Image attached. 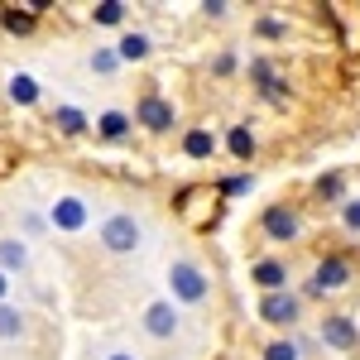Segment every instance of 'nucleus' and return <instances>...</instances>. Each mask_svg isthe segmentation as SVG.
Masks as SVG:
<instances>
[{"mask_svg":"<svg viewBox=\"0 0 360 360\" xmlns=\"http://www.w3.org/2000/svg\"><path fill=\"white\" fill-rule=\"evenodd\" d=\"M25 245L20 240H0V269H25Z\"/></svg>","mask_w":360,"mask_h":360,"instance_id":"18","label":"nucleus"},{"mask_svg":"<svg viewBox=\"0 0 360 360\" xmlns=\"http://www.w3.org/2000/svg\"><path fill=\"white\" fill-rule=\"evenodd\" d=\"M168 283H173V293H178L183 303H202V298L212 293V278L202 274L193 259H173V269H168Z\"/></svg>","mask_w":360,"mask_h":360,"instance_id":"2","label":"nucleus"},{"mask_svg":"<svg viewBox=\"0 0 360 360\" xmlns=\"http://www.w3.org/2000/svg\"><path fill=\"white\" fill-rule=\"evenodd\" d=\"M5 288H10V278H5V274H0V298H5Z\"/></svg>","mask_w":360,"mask_h":360,"instance_id":"29","label":"nucleus"},{"mask_svg":"<svg viewBox=\"0 0 360 360\" xmlns=\"http://www.w3.org/2000/svg\"><path fill=\"white\" fill-rule=\"evenodd\" d=\"M341 221L351 226V231H360V202H346V207H341Z\"/></svg>","mask_w":360,"mask_h":360,"instance_id":"26","label":"nucleus"},{"mask_svg":"<svg viewBox=\"0 0 360 360\" xmlns=\"http://www.w3.org/2000/svg\"><path fill=\"white\" fill-rule=\"evenodd\" d=\"M139 240H144V226L135 221V217H106L101 221V245L111 250V255H130V250H139Z\"/></svg>","mask_w":360,"mask_h":360,"instance_id":"1","label":"nucleus"},{"mask_svg":"<svg viewBox=\"0 0 360 360\" xmlns=\"http://www.w3.org/2000/svg\"><path fill=\"white\" fill-rule=\"evenodd\" d=\"M144 332L159 336V341L178 332V312H173V303H154L149 307V312H144Z\"/></svg>","mask_w":360,"mask_h":360,"instance_id":"9","label":"nucleus"},{"mask_svg":"<svg viewBox=\"0 0 360 360\" xmlns=\"http://www.w3.org/2000/svg\"><path fill=\"white\" fill-rule=\"evenodd\" d=\"M106 360H135V356H130V351H115V356H106Z\"/></svg>","mask_w":360,"mask_h":360,"instance_id":"28","label":"nucleus"},{"mask_svg":"<svg viewBox=\"0 0 360 360\" xmlns=\"http://www.w3.org/2000/svg\"><path fill=\"white\" fill-rule=\"evenodd\" d=\"M96 130H101L106 139H125V135H130V115H125V111H106L101 120H96Z\"/></svg>","mask_w":360,"mask_h":360,"instance_id":"14","label":"nucleus"},{"mask_svg":"<svg viewBox=\"0 0 360 360\" xmlns=\"http://www.w3.org/2000/svg\"><path fill=\"white\" fill-rule=\"evenodd\" d=\"M250 278H255L264 293H283V283H288V269H283L278 259H259V264L250 269Z\"/></svg>","mask_w":360,"mask_h":360,"instance_id":"10","label":"nucleus"},{"mask_svg":"<svg viewBox=\"0 0 360 360\" xmlns=\"http://www.w3.org/2000/svg\"><path fill=\"white\" fill-rule=\"evenodd\" d=\"M20 332H25V317H20L15 307H5V303H0V341H15Z\"/></svg>","mask_w":360,"mask_h":360,"instance_id":"17","label":"nucleus"},{"mask_svg":"<svg viewBox=\"0 0 360 360\" xmlns=\"http://www.w3.org/2000/svg\"><path fill=\"white\" fill-rule=\"evenodd\" d=\"M5 29H10V34H29V29H34V15H20V10H5Z\"/></svg>","mask_w":360,"mask_h":360,"instance_id":"21","label":"nucleus"},{"mask_svg":"<svg viewBox=\"0 0 360 360\" xmlns=\"http://www.w3.org/2000/svg\"><path fill=\"white\" fill-rule=\"evenodd\" d=\"M53 226H58V231H82V226H86L82 197H63V202H53Z\"/></svg>","mask_w":360,"mask_h":360,"instance_id":"8","label":"nucleus"},{"mask_svg":"<svg viewBox=\"0 0 360 360\" xmlns=\"http://www.w3.org/2000/svg\"><path fill=\"white\" fill-rule=\"evenodd\" d=\"M259 226H264V236H269V240H278V245L298 240V217H293L288 207H269V212L259 217Z\"/></svg>","mask_w":360,"mask_h":360,"instance_id":"4","label":"nucleus"},{"mask_svg":"<svg viewBox=\"0 0 360 360\" xmlns=\"http://www.w3.org/2000/svg\"><path fill=\"white\" fill-rule=\"evenodd\" d=\"M317 193H322V197H341V173L322 178V183H317Z\"/></svg>","mask_w":360,"mask_h":360,"instance_id":"25","label":"nucleus"},{"mask_svg":"<svg viewBox=\"0 0 360 360\" xmlns=\"http://www.w3.org/2000/svg\"><path fill=\"white\" fill-rule=\"evenodd\" d=\"M322 341L336 346V351H351V346H356V322H351V317H341V312H332V317L322 322Z\"/></svg>","mask_w":360,"mask_h":360,"instance_id":"7","label":"nucleus"},{"mask_svg":"<svg viewBox=\"0 0 360 360\" xmlns=\"http://www.w3.org/2000/svg\"><path fill=\"white\" fill-rule=\"evenodd\" d=\"M221 193H226V197H240V193H250V178H226V183H221Z\"/></svg>","mask_w":360,"mask_h":360,"instance_id":"24","label":"nucleus"},{"mask_svg":"<svg viewBox=\"0 0 360 360\" xmlns=\"http://www.w3.org/2000/svg\"><path fill=\"white\" fill-rule=\"evenodd\" d=\"M135 120L144 125V130H154V135H164V130H173V120H178V111H173V101H164V96H139L135 106Z\"/></svg>","mask_w":360,"mask_h":360,"instance_id":"3","label":"nucleus"},{"mask_svg":"<svg viewBox=\"0 0 360 360\" xmlns=\"http://www.w3.org/2000/svg\"><path fill=\"white\" fill-rule=\"evenodd\" d=\"M264 360H298V346H293V341H274V346L264 351Z\"/></svg>","mask_w":360,"mask_h":360,"instance_id":"23","label":"nucleus"},{"mask_svg":"<svg viewBox=\"0 0 360 360\" xmlns=\"http://www.w3.org/2000/svg\"><path fill=\"white\" fill-rule=\"evenodd\" d=\"M231 154H236V159H255V135H250L245 125L231 130Z\"/></svg>","mask_w":360,"mask_h":360,"instance_id":"19","label":"nucleus"},{"mask_svg":"<svg viewBox=\"0 0 360 360\" xmlns=\"http://www.w3.org/2000/svg\"><path fill=\"white\" fill-rule=\"evenodd\" d=\"M53 125L63 130V135H82V130H86V115L77 111V106H58V111H53Z\"/></svg>","mask_w":360,"mask_h":360,"instance_id":"13","label":"nucleus"},{"mask_svg":"<svg viewBox=\"0 0 360 360\" xmlns=\"http://www.w3.org/2000/svg\"><path fill=\"white\" fill-rule=\"evenodd\" d=\"M10 96H15L20 106H34V101H39V82L25 77V72H15V77H10Z\"/></svg>","mask_w":360,"mask_h":360,"instance_id":"15","label":"nucleus"},{"mask_svg":"<svg viewBox=\"0 0 360 360\" xmlns=\"http://www.w3.org/2000/svg\"><path fill=\"white\" fill-rule=\"evenodd\" d=\"M115 58H125V63L149 58V39H144V34H125V39H120V53H115Z\"/></svg>","mask_w":360,"mask_h":360,"instance_id":"16","label":"nucleus"},{"mask_svg":"<svg viewBox=\"0 0 360 360\" xmlns=\"http://www.w3.org/2000/svg\"><path fill=\"white\" fill-rule=\"evenodd\" d=\"M120 20H125V5L120 0H101L96 5V25H120Z\"/></svg>","mask_w":360,"mask_h":360,"instance_id":"20","label":"nucleus"},{"mask_svg":"<svg viewBox=\"0 0 360 360\" xmlns=\"http://www.w3.org/2000/svg\"><path fill=\"white\" fill-rule=\"evenodd\" d=\"M259 317L274 322V327H293V322H298V298H293V293H264Z\"/></svg>","mask_w":360,"mask_h":360,"instance_id":"6","label":"nucleus"},{"mask_svg":"<svg viewBox=\"0 0 360 360\" xmlns=\"http://www.w3.org/2000/svg\"><path fill=\"white\" fill-rule=\"evenodd\" d=\"M250 77L264 86L269 96H278V91H283V82H278V72H274V63H264V58H255V63H250Z\"/></svg>","mask_w":360,"mask_h":360,"instance_id":"12","label":"nucleus"},{"mask_svg":"<svg viewBox=\"0 0 360 360\" xmlns=\"http://www.w3.org/2000/svg\"><path fill=\"white\" fill-rule=\"evenodd\" d=\"M346 283H351V264H346L341 255H332V259L317 264V283H312L307 293H336V288H346Z\"/></svg>","mask_w":360,"mask_h":360,"instance_id":"5","label":"nucleus"},{"mask_svg":"<svg viewBox=\"0 0 360 360\" xmlns=\"http://www.w3.org/2000/svg\"><path fill=\"white\" fill-rule=\"evenodd\" d=\"M183 154H188V159H212V154H217V135H212V130H188V135H183Z\"/></svg>","mask_w":360,"mask_h":360,"instance_id":"11","label":"nucleus"},{"mask_svg":"<svg viewBox=\"0 0 360 360\" xmlns=\"http://www.w3.org/2000/svg\"><path fill=\"white\" fill-rule=\"evenodd\" d=\"M259 34H264V39H283V34H288V29L278 25V20H259Z\"/></svg>","mask_w":360,"mask_h":360,"instance_id":"27","label":"nucleus"},{"mask_svg":"<svg viewBox=\"0 0 360 360\" xmlns=\"http://www.w3.org/2000/svg\"><path fill=\"white\" fill-rule=\"evenodd\" d=\"M115 63H120V58H115L111 49H96V53H91V72H115Z\"/></svg>","mask_w":360,"mask_h":360,"instance_id":"22","label":"nucleus"}]
</instances>
